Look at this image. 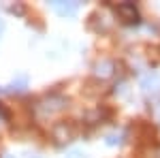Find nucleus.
Here are the masks:
<instances>
[{"mask_svg": "<svg viewBox=\"0 0 160 158\" xmlns=\"http://www.w3.org/2000/svg\"><path fill=\"white\" fill-rule=\"evenodd\" d=\"M118 13H120V17H122L126 24H137L139 22V13H137L135 4H130V2H124L118 7Z\"/></svg>", "mask_w": 160, "mask_h": 158, "instance_id": "obj_1", "label": "nucleus"}]
</instances>
